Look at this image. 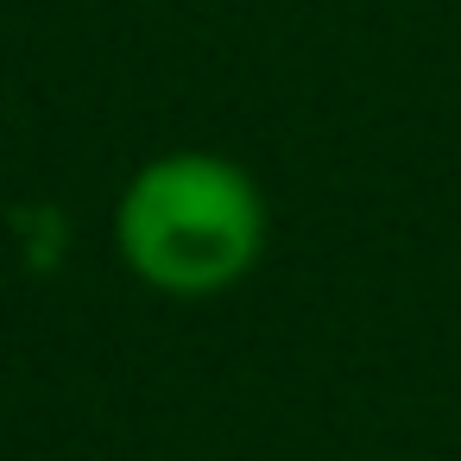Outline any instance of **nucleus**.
Segmentation results:
<instances>
[{"mask_svg": "<svg viewBox=\"0 0 461 461\" xmlns=\"http://www.w3.org/2000/svg\"><path fill=\"white\" fill-rule=\"evenodd\" d=\"M114 247L133 278L165 297H215L240 285L266 247V203L259 184L215 152H165L152 158L121 209Z\"/></svg>", "mask_w": 461, "mask_h": 461, "instance_id": "obj_1", "label": "nucleus"}]
</instances>
